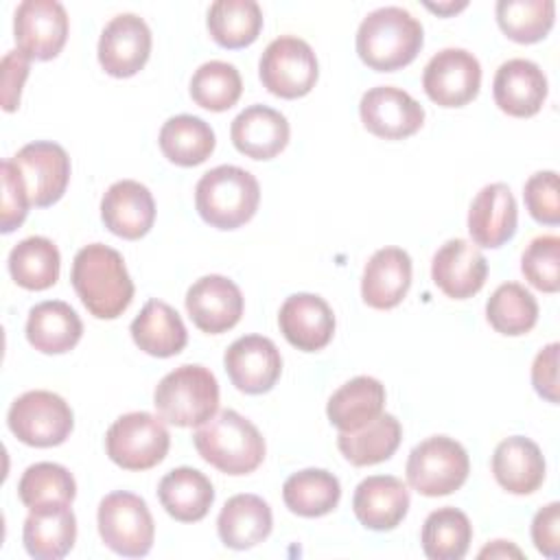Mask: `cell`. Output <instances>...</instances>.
Here are the masks:
<instances>
[{
    "mask_svg": "<svg viewBox=\"0 0 560 560\" xmlns=\"http://www.w3.org/2000/svg\"><path fill=\"white\" fill-rule=\"evenodd\" d=\"M70 280L83 306L98 319H116L133 300V282L122 256L103 243L77 252Z\"/></svg>",
    "mask_w": 560,
    "mask_h": 560,
    "instance_id": "cell-1",
    "label": "cell"
},
{
    "mask_svg": "<svg viewBox=\"0 0 560 560\" xmlns=\"http://www.w3.org/2000/svg\"><path fill=\"white\" fill-rule=\"evenodd\" d=\"M422 42V24L402 7L370 11L357 31V52L361 61L378 72L409 66L418 57Z\"/></svg>",
    "mask_w": 560,
    "mask_h": 560,
    "instance_id": "cell-2",
    "label": "cell"
},
{
    "mask_svg": "<svg viewBox=\"0 0 560 560\" xmlns=\"http://www.w3.org/2000/svg\"><path fill=\"white\" fill-rule=\"evenodd\" d=\"M192 444L201 459L225 475L254 472L265 459L260 431L234 409H223L199 424Z\"/></svg>",
    "mask_w": 560,
    "mask_h": 560,
    "instance_id": "cell-3",
    "label": "cell"
},
{
    "mask_svg": "<svg viewBox=\"0 0 560 560\" xmlns=\"http://www.w3.org/2000/svg\"><path fill=\"white\" fill-rule=\"evenodd\" d=\"M258 179L234 164H221L201 175L195 188L199 217L217 230H236L258 210Z\"/></svg>",
    "mask_w": 560,
    "mask_h": 560,
    "instance_id": "cell-4",
    "label": "cell"
},
{
    "mask_svg": "<svg viewBox=\"0 0 560 560\" xmlns=\"http://www.w3.org/2000/svg\"><path fill=\"white\" fill-rule=\"evenodd\" d=\"M153 405L164 422L199 427L219 409V383L208 368L186 363L158 383Z\"/></svg>",
    "mask_w": 560,
    "mask_h": 560,
    "instance_id": "cell-5",
    "label": "cell"
},
{
    "mask_svg": "<svg viewBox=\"0 0 560 560\" xmlns=\"http://www.w3.org/2000/svg\"><path fill=\"white\" fill-rule=\"evenodd\" d=\"M468 470L466 448L448 435H433L416 444L405 466L409 486L424 497H444L459 490Z\"/></svg>",
    "mask_w": 560,
    "mask_h": 560,
    "instance_id": "cell-6",
    "label": "cell"
},
{
    "mask_svg": "<svg viewBox=\"0 0 560 560\" xmlns=\"http://www.w3.org/2000/svg\"><path fill=\"white\" fill-rule=\"evenodd\" d=\"M171 446L162 418L149 411H131L114 420L105 433L107 457L125 470H149L158 466Z\"/></svg>",
    "mask_w": 560,
    "mask_h": 560,
    "instance_id": "cell-7",
    "label": "cell"
},
{
    "mask_svg": "<svg viewBox=\"0 0 560 560\" xmlns=\"http://www.w3.org/2000/svg\"><path fill=\"white\" fill-rule=\"evenodd\" d=\"M98 534L114 553L125 558L147 556L153 547L155 525L144 503L133 492L116 490L98 503Z\"/></svg>",
    "mask_w": 560,
    "mask_h": 560,
    "instance_id": "cell-8",
    "label": "cell"
},
{
    "mask_svg": "<svg viewBox=\"0 0 560 560\" xmlns=\"http://www.w3.org/2000/svg\"><path fill=\"white\" fill-rule=\"evenodd\" d=\"M7 424L20 442L48 448L68 440L74 427V416L70 405L59 394L33 389L11 402Z\"/></svg>",
    "mask_w": 560,
    "mask_h": 560,
    "instance_id": "cell-9",
    "label": "cell"
},
{
    "mask_svg": "<svg viewBox=\"0 0 560 560\" xmlns=\"http://www.w3.org/2000/svg\"><path fill=\"white\" fill-rule=\"evenodd\" d=\"M258 74L273 96L300 98L315 88L319 66L308 42L295 35H280L265 48Z\"/></svg>",
    "mask_w": 560,
    "mask_h": 560,
    "instance_id": "cell-10",
    "label": "cell"
},
{
    "mask_svg": "<svg viewBox=\"0 0 560 560\" xmlns=\"http://www.w3.org/2000/svg\"><path fill=\"white\" fill-rule=\"evenodd\" d=\"M9 160L26 188L31 206L48 208L63 197L70 182V158L61 144L35 140Z\"/></svg>",
    "mask_w": 560,
    "mask_h": 560,
    "instance_id": "cell-11",
    "label": "cell"
},
{
    "mask_svg": "<svg viewBox=\"0 0 560 560\" xmlns=\"http://www.w3.org/2000/svg\"><path fill=\"white\" fill-rule=\"evenodd\" d=\"M18 50L28 59H55L68 39V13L57 0H24L13 15Z\"/></svg>",
    "mask_w": 560,
    "mask_h": 560,
    "instance_id": "cell-12",
    "label": "cell"
},
{
    "mask_svg": "<svg viewBox=\"0 0 560 560\" xmlns=\"http://www.w3.org/2000/svg\"><path fill=\"white\" fill-rule=\"evenodd\" d=\"M422 88L440 107H462L479 94V59L464 48H444L424 66Z\"/></svg>",
    "mask_w": 560,
    "mask_h": 560,
    "instance_id": "cell-13",
    "label": "cell"
},
{
    "mask_svg": "<svg viewBox=\"0 0 560 560\" xmlns=\"http://www.w3.org/2000/svg\"><path fill=\"white\" fill-rule=\"evenodd\" d=\"M363 127L385 140L413 136L424 122L422 105L405 90L394 85L370 88L359 103Z\"/></svg>",
    "mask_w": 560,
    "mask_h": 560,
    "instance_id": "cell-14",
    "label": "cell"
},
{
    "mask_svg": "<svg viewBox=\"0 0 560 560\" xmlns=\"http://www.w3.org/2000/svg\"><path fill=\"white\" fill-rule=\"evenodd\" d=\"M151 55V28L136 13L112 18L98 39V63L116 79L140 72Z\"/></svg>",
    "mask_w": 560,
    "mask_h": 560,
    "instance_id": "cell-15",
    "label": "cell"
},
{
    "mask_svg": "<svg viewBox=\"0 0 560 560\" xmlns=\"http://www.w3.org/2000/svg\"><path fill=\"white\" fill-rule=\"evenodd\" d=\"M223 363L232 385L243 394L269 392L282 372L280 350L262 335H245L232 341Z\"/></svg>",
    "mask_w": 560,
    "mask_h": 560,
    "instance_id": "cell-16",
    "label": "cell"
},
{
    "mask_svg": "<svg viewBox=\"0 0 560 560\" xmlns=\"http://www.w3.org/2000/svg\"><path fill=\"white\" fill-rule=\"evenodd\" d=\"M186 311L199 330L219 335L238 324L243 315V293L230 278L210 273L188 289Z\"/></svg>",
    "mask_w": 560,
    "mask_h": 560,
    "instance_id": "cell-17",
    "label": "cell"
},
{
    "mask_svg": "<svg viewBox=\"0 0 560 560\" xmlns=\"http://www.w3.org/2000/svg\"><path fill=\"white\" fill-rule=\"evenodd\" d=\"M431 278L444 295L466 300L479 293L486 284L488 260L470 241L451 238L435 252L431 260Z\"/></svg>",
    "mask_w": 560,
    "mask_h": 560,
    "instance_id": "cell-18",
    "label": "cell"
},
{
    "mask_svg": "<svg viewBox=\"0 0 560 560\" xmlns=\"http://www.w3.org/2000/svg\"><path fill=\"white\" fill-rule=\"evenodd\" d=\"M278 326L293 348L315 352L330 343L335 315L324 298L315 293H293L280 306Z\"/></svg>",
    "mask_w": 560,
    "mask_h": 560,
    "instance_id": "cell-19",
    "label": "cell"
},
{
    "mask_svg": "<svg viewBox=\"0 0 560 560\" xmlns=\"http://www.w3.org/2000/svg\"><path fill=\"white\" fill-rule=\"evenodd\" d=\"M101 219L105 228L127 241L144 236L155 221V201L151 190L136 179L114 182L101 199Z\"/></svg>",
    "mask_w": 560,
    "mask_h": 560,
    "instance_id": "cell-20",
    "label": "cell"
},
{
    "mask_svg": "<svg viewBox=\"0 0 560 560\" xmlns=\"http://www.w3.org/2000/svg\"><path fill=\"white\" fill-rule=\"evenodd\" d=\"M492 96L501 112L514 118H529L540 112L547 98V77L529 59H508L492 81Z\"/></svg>",
    "mask_w": 560,
    "mask_h": 560,
    "instance_id": "cell-21",
    "label": "cell"
},
{
    "mask_svg": "<svg viewBox=\"0 0 560 560\" xmlns=\"http://www.w3.org/2000/svg\"><path fill=\"white\" fill-rule=\"evenodd\" d=\"M518 210L508 184L494 182L483 186L468 210V232L475 245L501 247L516 232Z\"/></svg>",
    "mask_w": 560,
    "mask_h": 560,
    "instance_id": "cell-22",
    "label": "cell"
},
{
    "mask_svg": "<svg viewBox=\"0 0 560 560\" xmlns=\"http://www.w3.org/2000/svg\"><path fill=\"white\" fill-rule=\"evenodd\" d=\"M359 523L374 532H387L402 523L409 510V490L394 475L365 477L352 497Z\"/></svg>",
    "mask_w": 560,
    "mask_h": 560,
    "instance_id": "cell-23",
    "label": "cell"
},
{
    "mask_svg": "<svg viewBox=\"0 0 560 560\" xmlns=\"http://www.w3.org/2000/svg\"><path fill=\"white\" fill-rule=\"evenodd\" d=\"M411 287V258L400 247H383L365 262L361 298L368 306L387 311L402 302Z\"/></svg>",
    "mask_w": 560,
    "mask_h": 560,
    "instance_id": "cell-24",
    "label": "cell"
},
{
    "mask_svg": "<svg viewBox=\"0 0 560 560\" xmlns=\"http://www.w3.org/2000/svg\"><path fill=\"white\" fill-rule=\"evenodd\" d=\"M289 120L273 107L249 105L230 127L232 144L252 160H271L289 142Z\"/></svg>",
    "mask_w": 560,
    "mask_h": 560,
    "instance_id": "cell-25",
    "label": "cell"
},
{
    "mask_svg": "<svg viewBox=\"0 0 560 560\" xmlns=\"http://www.w3.org/2000/svg\"><path fill=\"white\" fill-rule=\"evenodd\" d=\"M545 457L538 444L525 435H512L492 453V475L512 494H532L545 481Z\"/></svg>",
    "mask_w": 560,
    "mask_h": 560,
    "instance_id": "cell-26",
    "label": "cell"
},
{
    "mask_svg": "<svg viewBox=\"0 0 560 560\" xmlns=\"http://www.w3.org/2000/svg\"><path fill=\"white\" fill-rule=\"evenodd\" d=\"M22 540L35 560H59L77 540V518L70 505L33 508L22 527Z\"/></svg>",
    "mask_w": 560,
    "mask_h": 560,
    "instance_id": "cell-27",
    "label": "cell"
},
{
    "mask_svg": "<svg viewBox=\"0 0 560 560\" xmlns=\"http://www.w3.org/2000/svg\"><path fill=\"white\" fill-rule=\"evenodd\" d=\"M83 335L77 311L61 300H46L28 311L26 339L44 354L70 352Z\"/></svg>",
    "mask_w": 560,
    "mask_h": 560,
    "instance_id": "cell-28",
    "label": "cell"
},
{
    "mask_svg": "<svg viewBox=\"0 0 560 560\" xmlns=\"http://www.w3.org/2000/svg\"><path fill=\"white\" fill-rule=\"evenodd\" d=\"M273 516L267 501L256 494H234L217 518V532L225 547L249 549L271 534Z\"/></svg>",
    "mask_w": 560,
    "mask_h": 560,
    "instance_id": "cell-29",
    "label": "cell"
},
{
    "mask_svg": "<svg viewBox=\"0 0 560 560\" xmlns=\"http://www.w3.org/2000/svg\"><path fill=\"white\" fill-rule=\"evenodd\" d=\"M129 332L142 352L160 359L175 357L188 341V332L179 313L171 304L155 298L149 300L133 317Z\"/></svg>",
    "mask_w": 560,
    "mask_h": 560,
    "instance_id": "cell-30",
    "label": "cell"
},
{
    "mask_svg": "<svg viewBox=\"0 0 560 560\" xmlns=\"http://www.w3.org/2000/svg\"><path fill=\"white\" fill-rule=\"evenodd\" d=\"M385 387L374 376H354L343 383L326 405V416L332 427L352 433L370 424L383 413Z\"/></svg>",
    "mask_w": 560,
    "mask_h": 560,
    "instance_id": "cell-31",
    "label": "cell"
},
{
    "mask_svg": "<svg viewBox=\"0 0 560 560\" xmlns=\"http://www.w3.org/2000/svg\"><path fill=\"white\" fill-rule=\"evenodd\" d=\"M158 499L175 521L197 523L208 514L214 501V488L201 470L179 466L162 477Z\"/></svg>",
    "mask_w": 560,
    "mask_h": 560,
    "instance_id": "cell-32",
    "label": "cell"
},
{
    "mask_svg": "<svg viewBox=\"0 0 560 560\" xmlns=\"http://www.w3.org/2000/svg\"><path fill=\"white\" fill-rule=\"evenodd\" d=\"M160 149L164 158L177 166H197L206 162L214 151L212 127L190 114H179L168 118L160 129Z\"/></svg>",
    "mask_w": 560,
    "mask_h": 560,
    "instance_id": "cell-33",
    "label": "cell"
},
{
    "mask_svg": "<svg viewBox=\"0 0 560 560\" xmlns=\"http://www.w3.org/2000/svg\"><path fill=\"white\" fill-rule=\"evenodd\" d=\"M282 499L293 514L317 518L337 508L341 486L339 479L324 468H304L284 481Z\"/></svg>",
    "mask_w": 560,
    "mask_h": 560,
    "instance_id": "cell-34",
    "label": "cell"
},
{
    "mask_svg": "<svg viewBox=\"0 0 560 560\" xmlns=\"http://www.w3.org/2000/svg\"><path fill=\"white\" fill-rule=\"evenodd\" d=\"M7 265L18 287L28 291H44L57 282L61 256L50 238L28 236L9 252Z\"/></svg>",
    "mask_w": 560,
    "mask_h": 560,
    "instance_id": "cell-35",
    "label": "cell"
},
{
    "mask_svg": "<svg viewBox=\"0 0 560 560\" xmlns=\"http://www.w3.org/2000/svg\"><path fill=\"white\" fill-rule=\"evenodd\" d=\"M402 440V427L392 413H381L359 431L337 435L341 455L352 466H372L389 459Z\"/></svg>",
    "mask_w": 560,
    "mask_h": 560,
    "instance_id": "cell-36",
    "label": "cell"
},
{
    "mask_svg": "<svg viewBox=\"0 0 560 560\" xmlns=\"http://www.w3.org/2000/svg\"><path fill=\"white\" fill-rule=\"evenodd\" d=\"M262 28V11L254 0H217L208 9V31L223 48H245Z\"/></svg>",
    "mask_w": 560,
    "mask_h": 560,
    "instance_id": "cell-37",
    "label": "cell"
},
{
    "mask_svg": "<svg viewBox=\"0 0 560 560\" xmlns=\"http://www.w3.org/2000/svg\"><path fill=\"white\" fill-rule=\"evenodd\" d=\"M422 551L431 560H459L466 556L472 540V525L468 516L453 508L444 505L433 510L422 525Z\"/></svg>",
    "mask_w": 560,
    "mask_h": 560,
    "instance_id": "cell-38",
    "label": "cell"
},
{
    "mask_svg": "<svg viewBox=\"0 0 560 560\" xmlns=\"http://www.w3.org/2000/svg\"><path fill=\"white\" fill-rule=\"evenodd\" d=\"M486 317L497 332L508 337H518L529 332L536 326L538 302L523 284L503 282L488 298Z\"/></svg>",
    "mask_w": 560,
    "mask_h": 560,
    "instance_id": "cell-39",
    "label": "cell"
},
{
    "mask_svg": "<svg viewBox=\"0 0 560 560\" xmlns=\"http://www.w3.org/2000/svg\"><path fill=\"white\" fill-rule=\"evenodd\" d=\"M18 494L28 510L42 505H70L77 497V483L70 470L61 464L37 462L22 472Z\"/></svg>",
    "mask_w": 560,
    "mask_h": 560,
    "instance_id": "cell-40",
    "label": "cell"
},
{
    "mask_svg": "<svg viewBox=\"0 0 560 560\" xmlns=\"http://www.w3.org/2000/svg\"><path fill=\"white\" fill-rule=\"evenodd\" d=\"M499 28L518 44L540 42L553 26V0H499L497 2Z\"/></svg>",
    "mask_w": 560,
    "mask_h": 560,
    "instance_id": "cell-41",
    "label": "cell"
},
{
    "mask_svg": "<svg viewBox=\"0 0 560 560\" xmlns=\"http://www.w3.org/2000/svg\"><path fill=\"white\" fill-rule=\"evenodd\" d=\"M243 81L236 66L228 61H206L190 79L192 101L210 112H225L241 98Z\"/></svg>",
    "mask_w": 560,
    "mask_h": 560,
    "instance_id": "cell-42",
    "label": "cell"
},
{
    "mask_svg": "<svg viewBox=\"0 0 560 560\" xmlns=\"http://www.w3.org/2000/svg\"><path fill=\"white\" fill-rule=\"evenodd\" d=\"M521 271L534 289L556 293L560 289V238L556 234L536 236L523 252Z\"/></svg>",
    "mask_w": 560,
    "mask_h": 560,
    "instance_id": "cell-43",
    "label": "cell"
},
{
    "mask_svg": "<svg viewBox=\"0 0 560 560\" xmlns=\"http://www.w3.org/2000/svg\"><path fill=\"white\" fill-rule=\"evenodd\" d=\"M523 199L529 214L545 225L560 223V192H558V173L540 171L534 173L523 186Z\"/></svg>",
    "mask_w": 560,
    "mask_h": 560,
    "instance_id": "cell-44",
    "label": "cell"
},
{
    "mask_svg": "<svg viewBox=\"0 0 560 560\" xmlns=\"http://www.w3.org/2000/svg\"><path fill=\"white\" fill-rule=\"evenodd\" d=\"M0 175H2V217H0V230L4 234L13 232L15 228L22 225V221L26 219V212L31 208L26 188L13 166L11 160H4L0 166Z\"/></svg>",
    "mask_w": 560,
    "mask_h": 560,
    "instance_id": "cell-45",
    "label": "cell"
},
{
    "mask_svg": "<svg viewBox=\"0 0 560 560\" xmlns=\"http://www.w3.org/2000/svg\"><path fill=\"white\" fill-rule=\"evenodd\" d=\"M532 540L534 547L556 560L560 558V503L551 501L549 505L540 508L532 521Z\"/></svg>",
    "mask_w": 560,
    "mask_h": 560,
    "instance_id": "cell-46",
    "label": "cell"
},
{
    "mask_svg": "<svg viewBox=\"0 0 560 560\" xmlns=\"http://www.w3.org/2000/svg\"><path fill=\"white\" fill-rule=\"evenodd\" d=\"M31 59L22 50H9L2 59V109L15 112L20 105L22 85L28 77Z\"/></svg>",
    "mask_w": 560,
    "mask_h": 560,
    "instance_id": "cell-47",
    "label": "cell"
},
{
    "mask_svg": "<svg viewBox=\"0 0 560 560\" xmlns=\"http://www.w3.org/2000/svg\"><path fill=\"white\" fill-rule=\"evenodd\" d=\"M558 350L560 346L553 341L545 346L532 363L534 389L549 402H558Z\"/></svg>",
    "mask_w": 560,
    "mask_h": 560,
    "instance_id": "cell-48",
    "label": "cell"
},
{
    "mask_svg": "<svg viewBox=\"0 0 560 560\" xmlns=\"http://www.w3.org/2000/svg\"><path fill=\"white\" fill-rule=\"evenodd\" d=\"M486 556L494 558V556H523V553L514 545H510L508 540H494L490 547L479 551V558H486Z\"/></svg>",
    "mask_w": 560,
    "mask_h": 560,
    "instance_id": "cell-49",
    "label": "cell"
},
{
    "mask_svg": "<svg viewBox=\"0 0 560 560\" xmlns=\"http://www.w3.org/2000/svg\"><path fill=\"white\" fill-rule=\"evenodd\" d=\"M424 7L440 13V15H451V13H457L459 9H464L466 2H459V4H455V2H451V4H431V2H427Z\"/></svg>",
    "mask_w": 560,
    "mask_h": 560,
    "instance_id": "cell-50",
    "label": "cell"
}]
</instances>
